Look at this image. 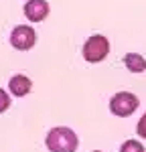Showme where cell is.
<instances>
[{
    "label": "cell",
    "mask_w": 146,
    "mask_h": 152,
    "mask_svg": "<svg viewBox=\"0 0 146 152\" xmlns=\"http://www.w3.org/2000/svg\"><path fill=\"white\" fill-rule=\"evenodd\" d=\"M45 142H47V148L51 152H75L79 146L77 134L71 128H63V126L49 130Z\"/></svg>",
    "instance_id": "cell-1"
},
{
    "label": "cell",
    "mask_w": 146,
    "mask_h": 152,
    "mask_svg": "<svg viewBox=\"0 0 146 152\" xmlns=\"http://www.w3.org/2000/svg\"><path fill=\"white\" fill-rule=\"evenodd\" d=\"M110 53V43L106 37L101 35H93L89 37L87 41H85L83 45V57L85 61H89V63H99L101 59H106Z\"/></svg>",
    "instance_id": "cell-2"
},
{
    "label": "cell",
    "mask_w": 146,
    "mask_h": 152,
    "mask_svg": "<svg viewBox=\"0 0 146 152\" xmlns=\"http://www.w3.org/2000/svg\"><path fill=\"white\" fill-rule=\"evenodd\" d=\"M138 107V97L130 91H120L110 99V110L114 116L128 118L134 114V110Z\"/></svg>",
    "instance_id": "cell-3"
},
{
    "label": "cell",
    "mask_w": 146,
    "mask_h": 152,
    "mask_svg": "<svg viewBox=\"0 0 146 152\" xmlns=\"http://www.w3.org/2000/svg\"><path fill=\"white\" fill-rule=\"evenodd\" d=\"M36 41V33L33 26H26V24H18V26H14V31H12L10 35V45L14 49H18V51H28V49L35 45Z\"/></svg>",
    "instance_id": "cell-4"
},
{
    "label": "cell",
    "mask_w": 146,
    "mask_h": 152,
    "mask_svg": "<svg viewBox=\"0 0 146 152\" xmlns=\"http://www.w3.org/2000/svg\"><path fill=\"white\" fill-rule=\"evenodd\" d=\"M49 14V4L47 0H28L24 4V16L31 23H41L45 20Z\"/></svg>",
    "instance_id": "cell-5"
},
{
    "label": "cell",
    "mask_w": 146,
    "mask_h": 152,
    "mask_svg": "<svg viewBox=\"0 0 146 152\" xmlns=\"http://www.w3.org/2000/svg\"><path fill=\"white\" fill-rule=\"evenodd\" d=\"M31 79L26 77V75H14L10 79V83H8V89H10V94L18 95V97H23V95H26L28 91H31Z\"/></svg>",
    "instance_id": "cell-6"
},
{
    "label": "cell",
    "mask_w": 146,
    "mask_h": 152,
    "mask_svg": "<svg viewBox=\"0 0 146 152\" xmlns=\"http://www.w3.org/2000/svg\"><path fill=\"white\" fill-rule=\"evenodd\" d=\"M124 65L128 67V71H132V73H142L146 71V61L142 55H138V53H128V55H124Z\"/></svg>",
    "instance_id": "cell-7"
},
{
    "label": "cell",
    "mask_w": 146,
    "mask_h": 152,
    "mask_svg": "<svg viewBox=\"0 0 146 152\" xmlns=\"http://www.w3.org/2000/svg\"><path fill=\"white\" fill-rule=\"evenodd\" d=\"M120 152H144V146H142L140 142H136V140H126L122 144Z\"/></svg>",
    "instance_id": "cell-8"
},
{
    "label": "cell",
    "mask_w": 146,
    "mask_h": 152,
    "mask_svg": "<svg viewBox=\"0 0 146 152\" xmlns=\"http://www.w3.org/2000/svg\"><path fill=\"white\" fill-rule=\"evenodd\" d=\"M8 105H10V97H8V94H6L4 89H0V114L6 112Z\"/></svg>",
    "instance_id": "cell-9"
},
{
    "label": "cell",
    "mask_w": 146,
    "mask_h": 152,
    "mask_svg": "<svg viewBox=\"0 0 146 152\" xmlns=\"http://www.w3.org/2000/svg\"><path fill=\"white\" fill-rule=\"evenodd\" d=\"M136 132H138L140 138H146V114L140 118V122H138V126H136Z\"/></svg>",
    "instance_id": "cell-10"
},
{
    "label": "cell",
    "mask_w": 146,
    "mask_h": 152,
    "mask_svg": "<svg viewBox=\"0 0 146 152\" xmlns=\"http://www.w3.org/2000/svg\"><path fill=\"white\" fill-rule=\"evenodd\" d=\"M93 152H99V150H93Z\"/></svg>",
    "instance_id": "cell-11"
}]
</instances>
